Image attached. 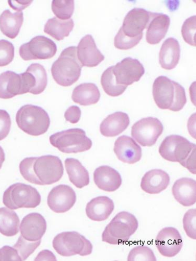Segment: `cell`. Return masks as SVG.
<instances>
[{
	"mask_svg": "<svg viewBox=\"0 0 196 261\" xmlns=\"http://www.w3.org/2000/svg\"><path fill=\"white\" fill-rule=\"evenodd\" d=\"M77 56L82 66L89 68L97 66L105 59L91 35H87L81 39L77 47Z\"/></svg>",
	"mask_w": 196,
	"mask_h": 261,
	"instance_id": "2e32d148",
	"label": "cell"
},
{
	"mask_svg": "<svg viewBox=\"0 0 196 261\" xmlns=\"http://www.w3.org/2000/svg\"><path fill=\"white\" fill-rule=\"evenodd\" d=\"M172 193L174 198L181 205L191 206L196 202V182L191 178L180 179L174 183Z\"/></svg>",
	"mask_w": 196,
	"mask_h": 261,
	"instance_id": "603a6c76",
	"label": "cell"
},
{
	"mask_svg": "<svg viewBox=\"0 0 196 261\" xmlns=\"http://www.w3.org/2000/svg\"><path fill=\"white\" fill-rule=\"evenodd\" d=\"M16 121L23 132L35 137L47 133L51 124L48 113L42 108L32 105H26L19 109Z\"/></svg>",
	"mask_w": 196,
	"mask_h": 261,
	"instance_id": "5b68a950",
	"label": "cell"
},
{
	"mask_svg": "<svg viewBox=\"0 0 196 261\" xmlns=\"http://www.w3.org/2000/svg\"><path fill=\"white\" fill-rule=\"evenodd\" d=\"M128 260L156 261L157 258L153 251L150 248L144 246H139L130 251L128 256Z\"/></svg>",
	"mask_w": 196,
	"mask_h": 261,
	"instance_id": "8d00e7d4",
	"label": "cell"
},
{
	"mask_svg": "<svg viewBox=\"0 0 196 261\" xmlns=\"http://www.w3.org/2000/svg\"><path fill=\"white\" fill-rule=\"evenodd\" d=\"M142 37L143 34L136 37H129L124 34L120 28L114 38V46L119 50L132 49L138 44Z\"/></svg>",
	"mask_w": 196,
	"mask_h": 261,
	"instance_id": "d590c367",
	"label": "cell"
},
{
	"mask_svg": "<svg viewBox=\"0 0 196 261\" xmlns=\"http://www.w3.org/2000/svg\"><path fill=\"white\" fill-rule=\"evenodd\" d=\"M52 9L56 17L62 20L70 19L75 10V2L73 0H54Z\"/></svg>",
	"mask_w": 196,
	"mask_h": 261,
	"instance_id": "836d02e7",
	"label": "cell"
},
{
	"mask_svg": "<svg viewBox=\"0 0 196 261\" xmlns=\"http://www.w3.org/2000/svg\"><path fill=\"white\" fill-rule=\"evenodd\" d=\"M195 19L193 15L186 19L181 31L184 41L193 47H195Z\"/></svg>",
	"mask_w": 196,
	"mask_h": 261,
	"instance_id": "74e56055",
	"label": "cell"
},
{
	"mask_svg": "<svg viewBox=\"0 0 196 261\" xmlns=\"http://www.w3.org/2000/svg\"><path fill=\"white\" fill-rule=\"evenodd\" d=\"M113 66L107 68L103 73L101 83L104 92L111 97L122 95L127 88V86L118 84L113 73Z\"/></svg>",
	"mask_w": 196,
	"mask_h": 261,
	"instance_id": "d6a6232c",
	"label": "cell"
},
{
	"mask_svg": "<svg viewBox=\"0 0 196 261\" xmlns=\"http://www.w3.org/2000/svg\"><path fill=\"white\" fill-rule=\"evenodd\" d=\"M114 151L119 161L129 164H134L142 158L141 147L128 136H121L117 139Z\"/></svg>",
	"mask_w": 196,
	"mask_h": 261,
	"instance_id": "ac0fdd59",
	"label": "cell"
},
{
	"mask_svg": "<svg viewBox=\"0 0 196 261\" xmlns=\"http://www.w3.org/2000/svg\"><path fill=\"white\" fill-rule=\"evenodd\" d=\"M72 19L66 20L59 19L56 17L48 20L44 28V32L58 41L68 37L74 28Z\"/></svg>",
	"mask_w": 196,
	"mask_h": 261,
	"instance_id": "4dcf8cb0",
	"label": "cell"
},
{
	"mask_svg": "<svg viewBox=\"0 0 196 261\" xmlns=\"http://www.w3.org/2000/svg\"><path fill=\"white\" fill-rule=\"evenodd\" d=\"M14 57V47L6 40H0V67H5L11 63Z\"/></svg>",
	"mask_w": 196,
	"mask_h": 261,
	"instance_id": "f35d334b",
	"label": "cell"
},
{
	"mask_svg": "<svg viewBox=\"0 0 196 261\" xmlns=\"http://www.w3.org/2000/svg\"><path fill=\"white\" fill-rule=\"evenodd\" d=\"M130 123L129 116L123 112H116L107 116L100 125V132L106 137H116L126 130Z\"/></svg>",
	"mask_w": 196,
	"mask_h": 261,
	"instance_id": "484cf974",
	"label": "cell"
},
{
	"mask_svg": "<svg viewBox=\"0 0 196 261\" xmlns=\"http://www.w3.org/2000/svg\"><path fill=\"white\" fill-rule=\"evenodd\" d=\"M11 127V119L9 113L0 110V141L6 139L9 135Z\"/></svg>",
	"mask_w": 196,
	"mask_h": 261,
	"instance_id": "60d3db41",
	"label": "cell"
},
{
	"mask_svg": "<svg viewBox=\"0 0 196 261\" xmlns=\"http://www.w3.org/2000/svg\"><path fill=\"white\" fill-rule=\"evenodd\" d=\"M6 160V155L4 149L0 146V169L3 167V164Z\"/></svg>",
	"mask_w": 196,
	"mask_h": 261,
	"instance_id": "bcb514c9",
	"label": "cell"
},
{
	"mask_svg": "<svg viewBox=\"0 0 196 261\" xmlns=\"http://www.w3.org/2000/svg\"><path fill=\"white\" fill-rule=\"evenodd\" d=\"M47 229V223L41 214L33 213L24 217L20 226L21 236L29 242L41 240Z\"/></svg>",
	"mask_w": 196,
	"mask_h": 261,
	"instance_id": "e0dca14e",
	"label": "cell"
},
{
	"mask_svg": "<svg viewBox=\"0 0 196 261\" xmlns=\"http://www.w3.org/2000/svg\"><path fill=\"white\" fill-rule=\"evenodd\" d=\"M114 208L112 200L105 196H101L92 199L87 204L86 214L90 220L102 222L109 218Z\"/></svg>",
	"mask_w": 196,
	"mask_h": 261,
	"instance_id": "cb8c5ba5",
	"label": "cell"
},
{
	"mask_svg": "<svg viewBox=\"0 0 196 261\" xmlns=\"http://www.w3.org/2000/svg\"><path fill=\"white\" fill-rule=\"evenodd\" d=\"M101 97L97 86L94 83H85L77 86L74 89L72 99L81 106H86L97 103Z\"/></svg>",
	"mask_w": 196,
	"mask_h": 261,
	"instance_id": "f1b7e54d",
	"label": "cell"
},
{
	"mask_svg": "<svg viewBox=\"0 0 196 261\" xmlns=\"http://www.w3.org/2000/svg\"><path fill=\"white\" fill-rule=\"evenodd\" d=\"M156 245L162 255L172 257L180 253L183 242L178 229L169 227L162 229L159 232L156 238Z\"/></svg>",
	"mask_w": 196,
	"mask_h": 261,
	"instance_id": "5bb4252c",
	"label": "cell"
},
{
	"mask_svg": "<svg viewBox=\"0 0 196 261\" xmlns=\"http://www.w3.org/2000/svg\"><path fill=\"white\" fill-rule=\"evenodd\" d=\"M33 1H9L10 6L15 11L21 12L29 7Z\"/></svg>",
	"mask_w": 196,
	"mask_h": 261,
	"instance_id": "ee69618b",
	"label": "cell"
},
{
	"mask_svg": "<svg viewBox=\"0 0 196 261\" xmlns=\"http://www.w3.org/2000/svg\"><path fill=\"white\" fill-rule=\"evenodd\" d=\"M24 21L22 12L12 13L10 10H5L0 15V30L10 39L15 38L18 35Z\"/></svg>",
	"mask_w": 196,
	"mask_h": 261,
	"instance_id": "83f0119b",
	"label": "cell"
},
{
	"mask_svg": "<svg viewBox=\"0 0 196 261\" xmlns=\"http://www.w3.org/2000/svg\"><path fill=\"white\" fill-rule=\"evenodd\" d=\"M163 129V125L158 119L145 118L133 125L132 136L141 146L150 147L156 143Z\"/></svg>",
	"mask_w": 196,
	"mask_h": 261,
	"instance_id": "8fae6325",
	"label": "cell"
},
{
	"mask_svg": "<svg viewBox=\"0 0 196 261\" xmlns=\"http://www.w3.org/2000/svg\"><path fill=\"white\" fill-rule=\"evenodd\" d=\"M20 220L17 214L6 207L0 208V233L13 237L19 232Z\"/></svg>",
	"mask_w": 196,
	"mask_h": 261,
	"instance_id": "1f68e13d",
	"label": "cell"
},
{
	"mask_svg": "<svg viewBox=\"0 0 196 261\" xmlns=\"http://www.w3.org/2000/svg\"><path fill=\"white\" fill-rule=\"evenodd\" d=\"M51 144L64 153H78L90 150L92 141L87 137L84 130L70 128L56 133L50 138Z\"/></svg>",
	"mask_w": 196,
	"mask_h": 261,
	"instance_id": "52a82bcc",
	"label": "cell"
},
{
	"mask_svg": "<svg viewBox=\"0 0 196 261\" xmlns=\"http://www.w3.org/2000/svg\"><path fill=\"white\" fill-rule=\"evenodd\" d=\"M77 196L74 190L69 186L61 185L54 188L48 194L47 204L56 213L69 211L75 204Z\"/></svg>",
	"mask_w": 196,
	"mask_h": 261,
	"instance_id": "4fadbf2b",
	"label": "cell"
},
{
	"mask_svg": "<svg viewBox=\"0 0 196 261\" xmlns=\"http://www.w3.org/2000/svg\"><path fill=\"white\" fill-rule=\"evenodd\" d=\"M113 73L119 85L129 86L140 81L145 73L142 64L130 57L124 59L113 66Z\"/></svg>",
	"mask_w": 196,
	"mask_h": 261,
	"instance_id": "7c38bea8",
	"label": "cell"
},
{
	"mask_svg": "<svg viewBox=\"0 0 196 261\" xmlns=\"http://www.w3.org/2000/svg\"><path fill=\"white\" fill-rule=\"evenodd\" d=\"M81 111L77 106L70 107L64 114V118L67 121L72 124L77 123L80 120Z\"/></svg>",
	"mask_w": 196,
	"mask_h": 261,
	"instance_id": "7bdbcfd3",
	"label": "cell"
},
{
	"mask_svg": "<svg viewBox=\"0 0 196 261\" xmlns=\"http://www.w3.org/2000/svg\"><path fill=\"white\" fill-rule=\"evenodd\" d=\"M151 12L142 8H134L125 16L120 28L126 36L136 37L143 34L149 24Z\"/></svg>",
	"mask_w": 196,
	"mask_h": 261,
	"instance_id": "9a60e30c",
	"label": "cell"
},
{
	"mask_svg": "<svg viewBox=\"0 0 196 261\" xmlns=\"http://www.w3.org/2000/svg\"><path fill=\"white\" fill-rule=\"evenodd\" d=\"M64 163L69 180L77 188L82 189L89 185V173L79 161L69 158Z\"/></svg>",
	"mask_w": 196,
	"mask_h": 261,
	"instance_id": "f546056e",
	"label": "cell"
},
{
	"mask_svg": "<svg viewBox=\"0 0 196 261\" xmlns=\"http://www.w3.org/2000/svg\"><path fill=\"white\" fill-rule=\"evenodd\" d=\"M23 73L29 86L30 93L39 95L45 91L48 84V78L46 71L42 65L32 64Z\"/></svg>",
	"mask_w": 196,
	"mask_h": 261,
	"instance_id": "4316f807",
	"label": "cell"
},
{
	"mask_svg": "<svg viewBox=\"0 0 196 261\" xmlns=\"http://www.w3.org/2000/svg\"><path fill=\"white\" fill-rule=\"evenodd\" d=\"M57 51L56 43L48 38L38 36L21 45L19 54L25 61L47 60L54 57Z\"/></svg>",
	"mask_w": 196,
	"mask_h": 261,
	"instance_id": "30bf717a",
	"label": "cell"
},
{
	"mask_svg": "<svg viewBox=\"0 0 196 261\" xmlns=\"http://www.w3.org/2000/svg\"><path fill=\"white\" fill-rule=\"evenodd\" d=\"M3 260L21 261V259L14 247L6 246L0 249V261Z\"/></svg>",
	"mask_w": 196,
	"mask_h": 261,
	"instance_id": "b9f144b4",
	"label": "cell"
},
{
	"mask_svg": "<svg viewBox=\"0 0 196 261\" xmlns=\"http://www.w3.org/2000/svg\"><path fill=\"white\" fill-rule=\"evenodd\" d=\"M152 93L156 105L163 110L180 112L187 103L183 87L164 76L156 79Z\"/></svg>",
	"mask_w": 196,
	"mask_h": 261,
	"instance_id": "3957f363",
	"label": "cell"
},
{
	"mask_svg": "<svg viewBox=\"0 0 196 261\" xmlns=\"http://www.w3.org/2000/svg\"><path fill=\"white\" fill-rule=\"evenodd\" d=\"M82 67L78 58L77 48L72 46L63 50L53 63L51 71L53 79L58 85L68 87L78 81Z\"/></svg>",
	"mask_w": 196,
	"mask_h": 261,
	"instance_id": "277c9868",
	"label": "cell"
},
{
	"mask_svg": "<svg viewBox=\"0 0 196 261\" xmlns=\"http://www.w3.org/2000/svg\"><path fill=\"white\" fill-rule=\"evenodd\" d=\"M195 209H191L187 211L183 219L184 229L187 235L192 239H196L195 234Z\"/></svg>",
	"mask_w": 196,
	"mask_h": 261,
	"instance_id": "ab89813d",
	"label": "cell"
},
{
	"mask_svg": "<svg viewBox=\"0 0 196 261\" xmlns=\"http://www.w3.org/2000/svg\"><path fill=\"white\" fill-rule=\"evenodd\" d=\"M35 260H57V259L51 251L43 250L38 254Z\"/></svg>",
	"mask_w": 196,
	"mask_h": 261,
	"instance_id": "f6af8a7d",
	"label": "cell"
},
{
	"mask_svg": "<svg viewBox=\"0 0 196 261\" xmlns=\"http://www.w3.org/2000/svg\"><path fill=\"white\" fill-rule=\"evenodd\" d=\"M169 182L167 173L161 169H153L145 173L141 180V188L147 193L159 194L167 188Z\"/></svg>",
	"mask_w": 196,
	"mask_h": 261,
	"instance_id": "7402d4cb",
	"label": "cell"
},
{
	"mask_svg": "<svg viewBox=\"0 0 196 261\" xmlns=\"http://www.w3.org/2000/svg\"><path fill=\"white\" fill-rule=\"evenodd\" d=\"M94 181L99 189L110 192L116 191L122 184L120 173L108 166H102L96 168L94 172Z\"/></svg>",
	"mask_w": 196,
	"mask_h": 261,
	"instance_id": "44dd1931",
	"label": "cell"
},
{
	"mask_svg": "<svg viewBox=\"0 0 196 261\" xmlns=\"http://www.w3.org/2000/svg\"><path fill=\"white\" fill-rule=\"evenodd\" d=\"M41 195L31 186L16 183L10 186L5 192L3 203L8 208L17 210L21 208H34L40 205Z\"/></svg>",
	"mask_w": 196,
	"mask_h": 261,
	"instance_id": "ba28073f",
	"label": "cell"
},
{
	"mask_svg": "<svg viewBox=\"0 0 196 261\" xmlns=\"http://www.w3.org/2000/svg\"><path fill=\"white\" fill-rule=\"evenodd\" d=\"M19 167L21 175L26 180L40 186L58 182L64 172L61 160L53 155L26 158L20 162Z\"/></svg>",
	"mask_w": 196,
	"mask_h": 261,
	"instance_id": "6da1fadb",
	"label": "cell"
},
{
	"mask_svg": "<svg viewBox=\"0 0 196 261\" xmlns=\"http://www.w3.org/2000/svg\"><path fill=\"white\" fill-rule=\"evenodd\" d=\"M138 221L133 214L127 212L117 214L102 233V241L117 245L129 241L138 228Z\"/></svg>",
	"mask_w": 196,
	"mask_h": 261,
	"instance_id": "8992f818",
	"label": "cell"
},
{
	"mask_svg": "<svg viewBox=\"0 0 196 261\" xmlns=\"http://www.w3.org/2000/svg\"><path fill=\"white\" fill-rule=\"evenodd\" d=\"M170 23L169 17L162 13L151 12L146 28V40L150 45H157L165 37Z\"/></svg>",
	"mask_w": 196,
	"mask_h": 261,
	"instance_id": "ffe728a7",
	"label": "cell"
},
{
	"mask_svg": "<svg viewBox=\"0 0 196 261\" xmlns=\"http://www.w3.org/2000/svg\"><path fill=\"white\" fill-rule=\"evenodd\" d=\"M195 144L178 135L167 137L159 147V153L165 160L179 163L195 175Z\"/></svg>",
	"mask_w": 196,
	"mask_h": 261,
	"instance_id": "7a4b0ae2",
	"label": "cell"
},
{
	"mask_svg": "<svg viewBox=\"0 0 196 261\" xmlns=\"http://www.w3.org/2000/svg\"><path fill=\"white\" fill-rule=\"evenodd\" d=\"M53 246L56 252L63 256L79 254L86 256L93 251L91 243L76 231L63 232L54 239Z\"/></svg>",
	"mask_w": 196,
	"mask_h": 261,
	"instance_id": "9c48e42d",
	"label": "cell"
},
{
	"mask_svg": "<svg viewBox=\"0 0 196 261\" xmlns=\"http://www.w3.org/2000/svg\"><path fill=\"white\" fill-rule=\"evenodd\" d=\"M41 240L36 242H29L20 236L14 246L21 260H26L40 246Z\"/></svg>",
	"mask_w": 196,
	"mask_h": 261,
	"instance_id": "e575fe53",
	"label": "cell"
},
{
	"mask_svg": "<svg viewBox=\"0 0 196 261\" xmlns=\"http://www.w3.org/2000/svg\"><path fill=\"white\" fill-rule=\"evenodd\" d=\"M181 49L178 40L170 37L163 42L159 54L161 67L167 70L176 68L180 59Z\"/></svg>",
	"mask_w": 196,
	"mask_h": 261,
	"instance_id": "d4e9b609",
	"label": "cell"
},
{
	"mask_svg": "<svg viewBox=\"0 0 196 261\" xmlns=\"http://www.w3.org/2000/svg\"><path fill=\"white\" fill-rule=\"evenodd\" d=\"M28 93L21 74L8 71L0 74V98L7 99Z\"/></svg>",
	"mask_w": 196,
	"mask_h": 261,
	"instance_id": "d6986e66",
	"label": "cell"
}]
</instances>
